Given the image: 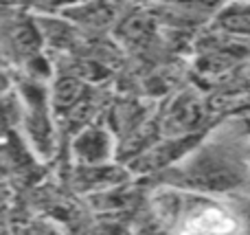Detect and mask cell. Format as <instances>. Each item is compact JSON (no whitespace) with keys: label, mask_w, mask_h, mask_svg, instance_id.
Returning <instances> with one entry per match:
<instances>
[{"label":"cell","mask_w":250,"mask_h":235,"mask_svg":"<svg viewBox=\"0 0 250 235\" xmlns=\"http://www.w3.org/2000/svg\"><path fill=\"white\" fill-rule=\"evenodd\" d=\"M248 104H250V88L248 86L224 88V90H220L217 95L211 97L208 110H211V112H229V110H237Z\"/></svg>","instance_id":"cell-3"},{"label":"cell","mask_w":250,"mask_h":235,"mask_svg":"<svg viewBox=\"0 0 250 235\" xmlns=\"http://www.w3.org/2000/svg\"><path fill=\"white\" fill-rule=\"evenodd\" d=\"M202 121H204L202 101H198L191 95H182L169 108L167 117H165V128L171 134H189Z\"/></svg>","instance_id":"cell-2"},{"label":"cell","mask_w":250,"mask_h":235,"mask_svg":"<svg viewBox=\"0 0 250 235\" xmlns=\"http://www.w3.org/2000/svg\"><path fill=\"white\" fill-rule=\"evenodd\" d=\"M237 220L220 207H204L191 214L182 224L180 235H235Z\"/></svg>","instance_id":"cell-1"},{"label":"cell","mask_w":250,"mask_h":235,"mask_svg":"<svg viewBox=\"0 0 250 235\" xmlns=\"http://www.w3.org/2000/svg\"><path fill=\"white\" fill-rule=\"evenodd\" d=\"M224 24L233 31H242V33H250V11L248 13H237V16H226Z\"/></svg>","instance_id":"cell-6"},{"label":"cell","mask_w":250,"mask_h":235,"mask_svg":"<svg viewBox=\"0 0 250 235\" xmlns=\"http://www.w3.org/2000/svg\"><path fill=\"white\" fill-rule=\"evenodd\" d=\"M82 97V84L75 79H62L55 88V104L64 110H73Z\"/></svg>","instance_id":"cell-5"},{"label":"cell","mask_w":250,"mask_h":235,"mask_svg":"<svg viewBox=\"0 0 250 235\" xmlns=\"http://www.w3.org/2000/svg\"><path fill=\"white\" fill-rule=\"evenodd\" d=\"M77 152H82L86 161H101L108 154V136L99 130L83 132L82 139L77 141Z\"/></svg>","instance_id":"cell-4"}]
</instances>
